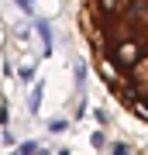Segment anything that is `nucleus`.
<instances>
[{
  "label": "nucleus",
  "instance_id": "f257e3e1",
  "mask_svg": "<svg viewBox=\"0 0 148 155\" xmlns=\"http://www.w3.org/2000/svg\"><path fill=\"white\" fill-rule=\"evenodd\" d=\"M83 28L114 97L148 121V0H83Z\"/></svg>",
  "mask_w": 148,
  "mask_h": 155
}]
</instances>
